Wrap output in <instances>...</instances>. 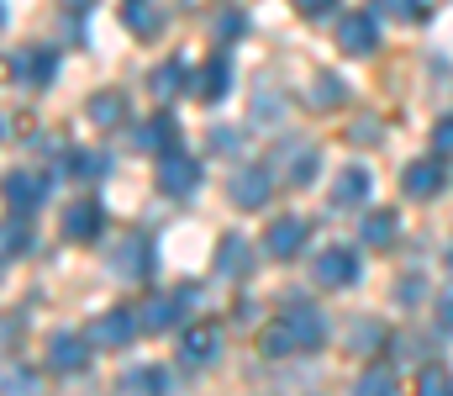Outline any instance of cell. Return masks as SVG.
Returning <instances> with one entry per match:
<instances>
[{"mask_svg":"<svg viewBox=\"0 0 453 396\" xmlns=\"http://www.w3.org/2000/svg\"><path fill=\"white\" fill-rule=\"evenodd\" d=\"M327 338V317L311 307H290L285 317H274V328L264 333V354H290V349H317Z\"/></svg>","mask_w":453,"mask_h":396,"instance_id":"obj_1","label":"cell"},{"mask_svg":"<svg viewBox=\"0 0 453 396\" xmlns=\"http://www.w3.org/2000/svg\"><path fill=\"white\" fill-rule=\"evenodd\" d=\"M201 180H206V169H201V159H196V153H185V148L158 153V169H153L158 196H169V201H190V196L201 190Z\"/></svg>","mask_w":453,"mask_h":396,"instance_id":"obj_2","label":"cell"},{"mask_svg":"<svg viewBox=\"0 0 453 396\" xmlns=\"http://www.w3.org/2000/svg\"><path fill=\"white\" fill-rule=\"evenodd\" d=\"M106 264H111V275L121 280V285H137V280H148V275H153V238H148V233L116 238L111 249H106Z\"/></svg>","mask_w":453,"mask_h":396,"instance_id":"obj_3","label":"cell"},{"mask_svg":"<svg viewBox=\"0 0 453 396\" xmlns=\"http://www.w3.org/2000/svg\"><path fill=\"white\" fill-rule=\"evenodd\" d=\"M401 190H406L411 201H433V196H443V190H449V159L438 153V159H417V164H406V169H401Z\"/></svg>","mask_w":453,"mask_h":396,"instance_id":"obj_4","label":"cell"},{"mask_svg":"<svg viewBox=\"0 0 453 396\" xmlns=\"http://www.w3.org/2000/svg\"><path fill=\"white\" fill-rule=\"evenodd\" d=\"M226 196L242 206V212H258L269 196H274V164H242L226 185Z\"/></svg>","mask_w":453,"mask_h":396,"instance_id":"obj_5","label":"cell"},{"mask_svg":"<svg viewBox=\"0 0 453 396\" xmlns=\"http://www.w3.org/2000/svg\"><path fill=\"white\" fill-rule=\"evenodd\" d=\"M106 233V206L96 201V196H74L69 206H64V238H74V244H96Z\"/></svg>","mask_w":453,"mask_h":396,"instance_id":"obj_6","label":"cell"},{"mask_svg":"<svg viewBox=\"0 0 453 396\" xmlns=\"http://www.w3.org/2000/svg\"><path fill=\"white\" fill-rule=\"evenodd\" d=\"M137 333H142V317H132L127 307H111L90 322V344H101V349H127Z\"/></svg>","mask_w":453,"mask_h":396,"instance_id":"obj_7","label":"cell"},{"mask_svg":"<svg viewBox=\"0 0 453 396\" xmlns=\"http://www.w3.org/2000/svg\"><path fill=\"white\" fill-rule=\"evenodd\" d=\"M306 233H311L306 217H274L269 233H264V249H269L274 260H296V254L306 249Z\"/></svg>","mask_w":453,"mask_h":396,"instance_id":"obj_8","label":"cell"},{"mask_svg":"<svg viewBox=\"0 0 453 396\" xmlns=\"http://www.w3.org/2000/svg\"><path fill=\"white\" fill-rule=\"evenodd\" d=\"M311 275H317V285H333V291H342V285H353V280L364 275V264H358V254H353V249H322Z\"/></svg>","mask_w":453,"mask_h":396,"instance_id":"obj_9","label":"cell"},{"mask_svg":"<svg viewBox=\"0 0 453 396\" xmlns=\"http://www.w3.org/2000/svg\"><path fill=\"white\" fill-rule=\"evenodd\" d=\"M338 48L348 53V58H369V53L380 48V27H374V16H364V11L342 16V27H338Z\"/></svg>","mask_w":453,"mask_h":396,"instance_id":"obj_10","label":"cell"},{"mask_svg":"<svg viewBox=\"0 0 453 396\" xmlns=\"http://www.w3.org/2000/svg\"><path fill=\"white\" fill-rule=\"evenodd\" d=\"M53 69H58L53 48H21V53H11V80L16 85H48Z\"/></svg>","mask_w":453,"mask_h":396,"instance_id":"obj_11","label":"cell"},{"mask_svg":"<svg viewBox=\"0 0 453 396\" xmlns=\"http://www.w3.org/2000/svg\"><path fill=\"white\" fill-rule=\"evenodd\" d=\"M48 365H53L58 376H80V370L90 365V344H85L80 333H53V338H48Z\"/></svg>","mask_w":453,"mask_h":396,"instance_id":"obj_12","label":"cell"},{"mask_svg":"<svg viewBox=\"0 0 453 396\" xmlns=\"http://www.w3.org/2000/svg\"><path fill=\"white\" fill-rule=\"evenodd\" d=\"M148 90H153L158 101H174L180 90H196V69H190L185 58H164V64L148 74Z\"/></svg>","mask_w":453,"mask_h":396,"instance_id":"obj_13","label":"cell"},{"mask_svg":"<svg viewBox=\"0 0 453 396\" xmlns=\"http://www.w3.org/2000/svg\"><path fill=\"white\" fill-rule=\"evenodd\" d=\"M5 201H11V212H16V217H21V212H37V206L48 201V180H37V175L16 169V175H5Z\"/></svg>","mask_w":453,"mask_h":396,"instance_id":"obj_14","label":"cell"},{"mask_svg":"<svg viewBox=\"0 0 453 396\" xmlns=\"http://www.w3.org/2000/svg\"><path fill=\"white\" fill-rule=\"evenodd\" d=\"M317 164H322V153H317L311 143H290V148L280 153V169H274V175H285L290 185H311V180H317Z\"/></svg>","mask_w":453,"mask_h":396,"instance_id":"obj_15","label":"cell"},{"mask_svg":"<svg viewBox=\"0 0 453 396\" xmlns=\"http://www.w3.org/2000/svg\"><path fill=\"white\" fill-rule=\"evenodd\" d=\"M217 349H222V333H217L211 322H196V328L180 338V360H185V365H211Z\"/></svg>","mask_w":453,"mask_h":396,"instance_id":"obj_16","label":"cell"},{"mask_svg":"<svg viewBox=\"0 0 453 396\" xmlns=\"http://www.w3.org/2000/svg\"><path fill=\"white\" fill-rule=\"evenodd\" d=\"M364 196H369V169L364 164H348L338 175V185H333V206L353 212V206H364Z\"/></svg>","mask_w":453,"mask_h":396,"instance_id":"obj_17","label":"cell"},{"mask_svg":"<svg viewBox=\"0 0 453 396\" xmlns=\"http://www.w3.org/2000/svg\"><path fill=\"white\" fill-rule=\"evenodd\" d=\"M226 85H232V64H226V58H211V64H201V69H196V96H201L206 106H217V101H222Z\"/></svg>","mask_w":453,"mask_h":396,"instance_id":"obj_18","label":"cell"},{"mask_svg":"<svg viewBox=\"0 0 453 396\" xmlns=\"http://www.w3.org/2000/svg\"><path fill=\"white\" fill-rule=\"evenodd\" d=\"M174 137H180L174 117H164V112H158V117H148V122L137 128V148H142V153H169V148H180Z\"/></svg>","mask_w":453,"mask_h":396,"instance_id":"obj_19","label":"cell"},{"mask_svg":"<svg viewBox=\"0 0 453 396\" xmlns=\"http://www.w3.org/2000/svg\"><path fill=\"white\" fill-rule=\"evenodd\" d=\"M180 307H185L180 291H174V296H153V301L142 307V333H169V328L180 322Z\"/></svg>","mask_w":453,"mask_h":396,"instance_id":"obj_20","label":"cell"},{"mask_svg":"<svg viewBox=\"0 0 453 396\" xmlns=\"http://www.w3.org/2000/svg\"><path fill=\"white\" fill-rule=\"evenodd\" d=\"M253 269V249H248V238L242 233H226L222 238V249H217V275H248Z\"/></svg>","mask_w":453,"mask_h":396,"instance_id":"obj_21","label":"cell"},{"mask_svg":"<svg viewBox=\"0 0 453 396\" xmlns=\"http://www.w3.org/2000/svg\"><path fill=\"white\" fill-rule=\"evenodd\" d=\"M121 21H127L132 37H158V32H164V16H158V5H148V0H127V5H121Z\"/></svg>","mask_w":453,"mask_h":396,"instance_id":"obj_22","label":"cell"},{"mask_svg":"<svg viewBox=\"0 0 453 396\" xmlns=\"http://www.w3.org/2000/svg\"><path fill=\"white\" fill-rule=\"evenodd\" d=\"M395 233H401V217H395V212H369V217H364V228H358V238H364L369 249L395 244Z\"/></svg>","mask_w":453,"mask_h":396,"instance_id":"obj_23","label":"cell"},{"mask_svg":"<svg viewBox=\"0 0 453 396\" xmlns=\"http://www.w3.org/2000/svg\"><path fill=\"white\" fill-rule=\"evenodd\" d=\"M106 169H111V159L96 148H74V159H64V175H74V180H101Z\"/></svg>","mask_w":453,"mask_h":396,"instance_id":"obj_24","label":"cell"},{"mask_svg":"<svg viewBox=\"0 0 453 396\" xmlns=\"http://www.w3.org/2000/svg\"><path fill=\"white\" fill-rule=\"evenodd\" d=\"M121 112H127V101H121L116 90L90 96V122H96V128H116V122H121Z\"/></svg>","mask_w":453,"mask_h":396,"instance_id":"obj_25","label":"cell"},{"mask_svg":"<svg viewBox=\"0 0 453 396\" xmlns=\"http://www.w3.org/2000/svg\"><path fill=\"white\" fill-rule=\"evenodd\" d=\"M417 396H453L449 365H422V376H417Z\"/></svg>","mask_w":453,"mask_h":396,"instance_id":"obj_26","label":"cell"},{"mask_svg":"<svg viewBox=\"0 0 453 396\" xmlns=\"http://www.w3.org/2000/svg\"><path fill=\"white\" fill-rule=\"evenodd\" d=\"M5 396H42V381L27 365H5Z\"/></svg>","mask_w":453,"mask_h":396,"instance_id":"obj_27","label":"cell"},{"mask_svg":"<svg viewBox=\"0 0 453 396\" xmlns=\"http://www.w3.org/2000/svg\"><path fill=\"white\" fill-rule=\"evenodd\" d=\"M353 396H395V381H390V370H364L358 381H353Z\"/></svg>","mask_w":453,"mask_h":396,"instance_id":"obj_28","label":"cell"},{"mask_svg":"<svg viewBox=\"0 0 453 396\" xmlns=\"http://www.w3.org/2000/svg\"><path fill=\"white\" fill-rule=\"evenodd\" d=\"M21 254H32V228L16 222V212H11V222H5V260H21Z\"/></svg>","mask_w":453,"mask_h":396,"instance_id":"obj_29","label":"cell"},{"mask_svg":"<svg viewBox=\"0 0 453 396\" xmlns=\"http://www.w3.org/2000/svg\"><path fill=\"white\" fill-rule=\"evenodd\" d=\"M311 101H317V106H338L342 101V80L338 74H317V80H311Z\"/></svg>","mask_w":453,"mask_h":396,"instance_id":"obj_30","label":"cell"},{"mask_svg":"<svg viewBox=\"0 0 453 396\" xmlns=\"http://www.w3.org/2000/svg\"><path fill=\"white\" fill-rule=\"evenodd\" d=\"M211 32H217V43H237V37L248 32V16H242V11H222Z\"/></svg>","mask_w":453,"mask_h":396,"instance_id":"obj_31","label":"cell"},{"mask_svg":"<svg viewBox=\"0 0 453 396\" xmlns=\"http://www.w3.org/2000/svg\"><path fill=\"white\" fill-rule=\"evenodd\" d=\"M206 148H217V153H242V132L237 128H211V137H206Z\"/></svg>","mask_w":453,"mask_h":396,"instance_id":"obj_32","label":"cell"},{"mask_svg":"<svg viewBox=\"0 0 453 396\" xmlns=\"http://www.w3.org/2000/svg\"><path fill=\"white\" fill-rule=\"evenodd\" d=\"M127 392L158 396V392H164V376H158V370H132V376H127Z\"/></svg>","mask_w":453,"mask_h":396,"instance_id":"obj_33","label":"cell"},{"mask_svg":"<svg viewBox=\"0 0 453 396\" xmlns=\"http://www.w3.org/2000/svg\"><path fill=\"white\" fill-rule=\"evenodd\" d=\"M290 5H296L301 16H311V21H317V16H333V11H338V0H290Z\"/></svg>","mask_w":453,"mask_h":396,"instance_id":"obj_34","label":"cell"},{"mask_svg":"<svg viewBox=\"0 0 453 396\" xmlns=\"http://www.w3.org/2000/svg\"><path fill=\"white\" fill-rule=\"evenodd\" d=\"M433 148H438L443 159H449V153H453V117H443V122L433 128Z\"/></svg>","mask_w":453,"mask_h":396,"instance_id":"obj_35","label":"cell"},{"mask_svg":"<svg viewBox=\"0 0 453 396\" xmlns=\"http://www.w3.org/2000/svg\"><path fill=\"white\" fill-rule=\"evenodd\" d=\"M395 301H422V275H406V285H395Z\"/></svg>","mask_w":453,"mask_h":396,"instance_id":"obj_36","label":"cell"},{"mask_svg":"<svg viewBox=\"0 0 453 396\" xmlns=\"http://www.w3.org/2000/svg\"><path fill=\"white\" fill-rule=\"evenodd\" d=\"M380 11H385V16H417L422 0H380Z\"/></svg>","mask_w":453,"mask_h":396,"instance_id":"obj_37","label":"cell"},{"mask_svg":"<svg viewBox=\"0 0 453 396\" xmlns=\"http://www.w3.org/2000/svg\"><path fill=\"white\" fill-rule=\"evenodd\" d=\"M374 344H380V328H369V322L353 328V349H374Z\"/></svg>","mask_w":453,"mask_h":396,"instance_id":"obj_38","label":"cell"},{"mask_svg":"<svg viewBox=\"0 0 453 396\" xmlns=\"http://www.w3.org/2000/svg\"><path fill=\"white\" fill-rule=\"evenodd\" d=\"M280 117V96L269 101V96H258V122H274Z\"/></svg>","mask_w":453,"mask_h":396,"instance_id":"obj_39","label":"cell"},{"mask_svg":"<svg viewBox=\"0 0 453 396\" xmlns=\"http://www.w3.org/2000/svg\"><path fill=\"white\" fill-rule=\"evenodd\" d=\"M64 5H69V11H90L96 0H64Z\"/></svg>","mask_w":453,"mask_h":396,"instance_id":"obj_40","label":"cell"}]
</instances>
